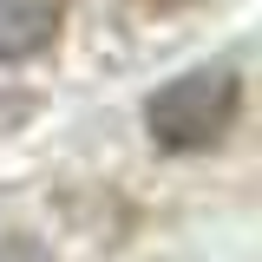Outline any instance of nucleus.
I'll return each instance as SVG.
<instances>
[{
  "instance_id": "2",
  "label": "nucleus",
  "mask_w": 262,
  "mask_h": 262,
  "mask_svg": "<svg viewBox=\"0 0 262 262\" xmlns=\"http://www.w3.org/2000/svg\"><path fill=\"white\" fill-rule=\"evenodd\" d=\"M66 0H0V59H33L53 46Z\"/></svg>"
},
{
  "instance_id": "1",
  "label": "nucleus",
  "mask_w": 262,
  "mask_h": 262,
  "mask_svg": "<svg viewBox=\"0 0 262 262\" xmlns=\"http://www.w3.org/2000/svg\"><path fill=\"white\" fill-rule=\"evenodd\" d=\"M236 105H243V85H236V72H184V79H170L151 105H144V118H151V138L170 144V151H203V144H216L229 125H236Z\"/></svg>"
}]
</instances>
